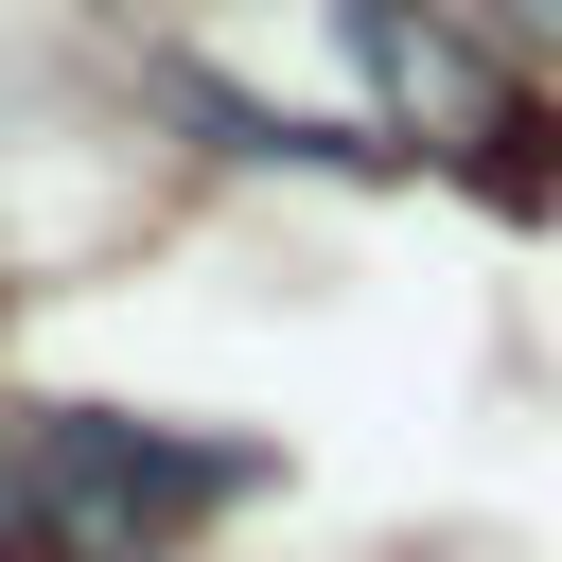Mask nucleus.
Masks as SVG:
<instances>
[{
  "label": "nucleus",
  "mask_w": 562,
  "mask_h": 562,
  "mask_svg": "<svg viewBox=\"0 0 562 562\" xmlns=\"http://www.w3.org/2000/svg\"><path fill=\"white\" fill-rule=\"evenodd\" d=\"M263 457L246 439H176V422H105V404H18L0 422V527L35 562H176L211 509H246Z\"/></svg>",
  "instance_id": "obj_1"
},
{
  "label": "nucleus",
  "mask_w": 562,
  "mask_h": 562,
  "mask_svg": "<svg viewBox=\"0 0 562 562\" xmlns=\"http://www.w3.org/2000/svg\"><path fill=\"white\" fill-rule=\"evenodd\" d=\"M334 35L386 70V105H474V70H457V35H439V18H404V0H334Z\"/></svg>",
  "instance_id": "obj_2"
},
{
  "label": "nucleus",
  "mask_w": 562,
  "mask_h": 562,
  "mask_svg": "<svg viewBox=\"0 0 562 562\" xmlns=\"http://www.w3.org/2000/svg\"><path fill=\"white\" fill-rule=\"evenodd\" d=\"M492 18H509V35H562V0H492Z\"/></svg>",
  "instance_id": "obj_3"
}]
</instances>
